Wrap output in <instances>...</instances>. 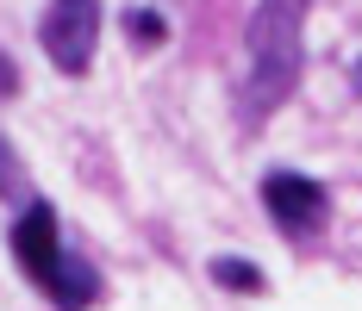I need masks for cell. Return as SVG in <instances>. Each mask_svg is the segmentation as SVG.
<instances>
[{"instance_id": "obj_3", "label": "cell", "mask_w": 362, "mask_h": 311, "mask_svg": "<svg viewBox=\"0 0 362 311\" xmlns=\"http://www.w3.org/2000/svg\"><path fill=\"white\" fill-rule=\"evenodd\" d=\"M37 44L63 75H88L100 44V0H50L37 19Z\"/></svg>"}, {"instance_id": "obj_4", "label": "cell", "mask_w": 362, "mask_h": 311, "mask_svg": "<svg viewBox=\"0 0 362 311\" xmlns=\"http://www.w3.org/2000/svg\"><path fill=\"white\" fill-rule=\"evenodd\" d=\"M262 212L281 224V237H313L331 212V193L300 169H269L262 174Z\"/></svg>"}, {"instance_id": "obj_9", "label": "cell", "mask_w": 362, "mask_h": 311, "mask_svg": "<svg viewBox=\"0 0 362 311\" xmlns=\"http://www.w3.org/2000/svg\"><path fill=\"white\" fill-rule=\"evenodd\" d=\"M356 87H362V63H356Z\"/></svg>"}, {"instance_id": "obj_2", "label": "cell", "mask_w": 362, "mask_h": 311, "mask_svg": "<svg viewBox=\"0 0 362 311\" xmlns=\"http://www.w3.org/2000/svg\"><path fill=\"white\" fill-rule=\"evenodd\" d=\"M13 262L32 274V286H44V299L57 311H88L100 299V274L63 249L57 237V206L50 200H25V212L13 218Z\"/></svg>"}, {"instance_id": "obj_7", "label": "cell", "mask_w": 362, "mask_h": 311, "mask_svg": "<svg viewBox=\"0 0 362 311\" xmlns=\"http://www.w3.org/2000/svg\"><path fill=\"white\" fill-rule=\"evenodd\" d=\"M125 32L138 37L144 50H156V44L169 37V25H163V13H150V6H132V13H125Z\"/></svg>"}, {"instance_id": "obj_5", "label": "cell", "mask_w": 362, "mask_h": 311, "mask_svg": "<svg viewBox=\"0 0 362 311\" xmlns=\"http://www.w3.org/2000/svg\"><path fill=\"white\" fill-rule=\"evenodd\" d=\"M213 280L225 286V293H244V299H256L269 280H262V268L256 262H244V255H213Z\"/></svg>"}, {"instance_id": "obj_6", "label": "cell", "mask_w": 362, "mask_h": 311, "mask_svg": "<svg viewBox=\"0 0 362 311\" xmlns=\"http://www.w3.org/2000/svg\"><path fill=\"white\" fill-rule=\"evenodd\" d=\"M32 187H25V162H19V150L0 138V200H25Z\"/></svg>"}, {"instance_id": "obj_8", "label": "cell", "mask_w": 362, "mask_h": 311, "mask_svg": "<svg viewBox=\"0 0 362 311\" xmlns=\"http://www.w3.org/2000/svg\"><path fill=\"white\" fill-rule=\"evenodd\" d=\"M13 87H19V69H13V63H6V56H0V100H6V94H13Z\"/></svg>"}, {"instance_id": "obj_1", "label": "cell", "mask_w": 362, "mask_h": 311, "mask_svg": "<svg viewBox=\"0 0 362 311\" xmlns=\"http://www.w3.org/2000/svg\"><path fill=\"white\" fill-rule=\"evenodd\" d=\"M306 75V0H256L244 25V81H238V125L256 131L275 106L293 100Z\"/></svg>"}]
</instances>
